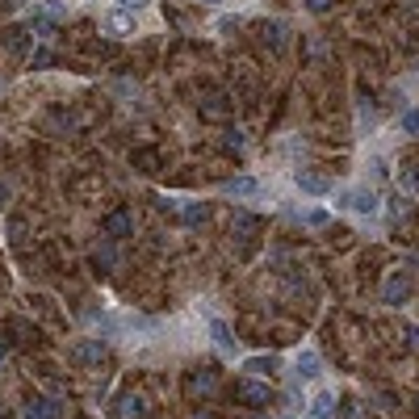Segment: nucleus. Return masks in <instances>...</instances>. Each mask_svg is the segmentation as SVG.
Segmentation results:
<instances>
[{"mask_svg":"<svg viewBox=\"0 0 419 419\" xmlns=\"http://www.w3.org/2000/svg\"><path fill=\"white\" fill-rule=\"evenodd\" d=\"M55 34H59V21L34 9V13H30V38H38V43H50Z\"/></svg>","mask_w":419,"mask_h":419,"instance_id":"7","label":"nucleus"},{"mask_svg":"<svg viewBox=\"0 0 419 419\" xmlns=\"http://www.w3.org/2000/svg\"><path fill=\"white\" fill-rule=\"evenodd\" d=\"M260 38H264V47L273 50V55H285V47H289V43H285V26H281V21H269Z\"/></svg>","mask_w":419,"mask_h":419,"instance_id":"11","label":"nucleus"},{"mask_svg":"<svg viewBox=\"0 0 419 419\" xmlns=\"http://www.w3.org/2000/svg\"><path fill=\"white\" fill-rule=\"evenodd\" d=\"M38 13H47V17H55V21H63V17H67V9H63L59 0H43V4H38Z\"/></svg>","mask_w":419,"mask_h":419,"instance_id":"22","label":"nucleus"},{"mask_svg":"<svg viewBox=\"0 0 419 419\" xmlns=\"http://www.w3.org/2000/svg\"><path fill=\"white\" fill-rule=\"evenodd\" d=\"M247 369L252 373H269V377H273V373H277V357H252Z\"/></svg>","mask_w":419,"mask_h":419,"instance_id":"19","label":"nucleus"},{"mask_svg":"<svg viewBox=\"0 0 419 419\" xmlns=\"http://www.w3.org/2000/svg\"><path fill=\"white\" fill-rule=\"evenodd\" d=\"M93 264H96V269H101V273H109V269L118 264V252H113V247H101V252H96V256H93Z\"/></svg>","mask_w":419,"mask_h":419,"instance_id":"20","label":"nucleus"},{"mask_svg":"<svg viewBox=\"0 0 419 419\" xmlns=\"http://www.w3.org/2000/svg\"><path fill=\"white\" fill-rule=\"evenodd\" d=\"M407 298H411V281L407 277H390L386 281V302H390V306H403Z\"/></svg>","mask_w":419,"mask_h":419,"instance_id":"10","label":"nucleus"},{"mask_svg":"<svg viewBox=\"0 0 419 419\" xmlns=\"http://www.w3.org/2000/svg\"><path fill=\"white\" fill-rule=\"evenodd\" d=\"M30 67H34V72H47V67H55V50H50V47L30 50Z\"/></svg>","mask_w":419,"mask_h":419,"instance_id":"15","label":"nucleus"},{"mask_svg":"<svg viewBox=\"0 0 419 419\" xmlns=\"http://www.w3.org/2000/svg\"><path fill=\"white\" fill-rule=\"evenodd\" d=\"M323 223H327L323 210H311V214H306V227H323Z\"/></svg>","mask_w":419,"mask_h":419,"instance_id":"25","label":"nucleus"},{"mask_svg":"<svg viewBox=\"0 0 419 419\" xmlns=\"http://www.w3.org/2000/svg\"><path fill=\"white\" fill-rule=\"evenodd\" d=\"M206 214H210V210H206L201 201H189L185 210H181V218H185L189 227H197V223H206Z\"/></svg>","mask_w":419,"mask_h":419,"instance_id":"17","label":"nucleus"},{"mask_svg":"<svg viewBox=\"0 0 419 419\" xmlns=\"http://www.w3.org/2000/svg\"><path fill=\"white\" fill-rule=\"evenodd\" d=\"M201 4H223V0H201Z\"/></svg>","mask_w":419,"mask_h":419,"instance_id":"30","label":"nucleus"},{"mask_svg":"<svg viewBox=\"0 0 419 419\" xmlns=\"http://www.w3.org/2000/svg\"><path fill=\"white\" fill-rule=\"evenodd\" d=\"M306 9H311V13H327V9H331V0H306Z\"/></svg>","mask_w":419,"mask_h":419,"instance_id":"26","label":"nucleus"},{"mask_svg":"<svg viewBox=\"0 0 419 419\" xmlns=\"http://www.w3.org/2000/svg\"><path fill=\"white\" fill-rule=\"evenodd\" d=\"M147 4H151V0H118V9H126V13H139Z\"/></svg>","mask_w":419,"mask_h":419,"instance_id":"24","label":"nucleus"},{"mask_svg":"<svg viewBox=\"0 0 419 419\" xmlns=\"http://www.w3.org/2000/svg\"><path fill=\"white\" fill-rule=\"evenodd\" d=\"M21 419H59V403L55 398H30Z\"/></svg>","mask_w":419,"mask_h":419,"instance_id":"8","label":"nucleus"},{"mask_svg":"<svg viewBox=\"0 0 419 419\" xmlns=\"http://www.w3.org/2000/svg\"><path fill=\"white\" fill-rule=\"evenodd\" d=\"M403 130H407V135H419V109H407V113H403Z\"/></svg>","mask_w":419,"mask_h":419,"instance_id":"23","label":"nucleus"},{"mask_svg":"<svg viewBox=\"0 0 419 419\" xmlns=\"http://www.w3.org/2000/svg\"><path fill=\"white\" fill-rule=\"evenodd\" d=\"M4 357H9V344H4V340H0V365H4Z\"/></svg>","mask_w":419,"mask_h":419,"instance_id":"27","label":"nucleus"},{"mask_svg":"<svg viewBox=\"0 0 419 419\" xmlns=\"http://www.w3.org/2000/svg\"><path fill=\"white\" fill-rule=\"evenodd\" d=\"M210 331H214V344H218L223 352H231V348H235V335L227 331V323H218V319H214V323H210Z\"/></svg>","mask_w":419,"mask_h":419,"instance_id":"16","label":"nucleus"},{"mask_svg":"<svg viewBox=\"0 0 419 419\" xmlns=\"http://www.w3.org/2000/svg\"><path fill=\"white\" fill-rule=\"evenodd\" d=\"M348 206H352L357 214H377V193H369V189H357V193H348Z\"/></svg>","mask_w":419,"mask_h":419,"instance_id":"12","label":"nucleus"},{"mask_svg":"<svg viewBox=\"0 0 419 419\" xmlns=\"http://www.w3.org/2000/svg\"><path fill=\"white\" fill-rule=\"evenodd\" d=\"M285 419H298V415H285Z\"/></svg>","mask_w":419,"mask_h":419,"instance_id":"31","label":"nucleus"},{"mask_svg":"<svg viewBox=\"0 0 419 419\" xmlns=\"http://www.w3.org/2000/svg\"><path fill=\"white\" fill-rule=\"evenodd\" d=\"M101 231L109 235L113 243H118V239H130V235H135V210H126V206L109 210V214L101 218Z\"/></svg>","mask_w":419,"mask_h":419,"instance_id":"1","label":"nucleus"},{"mask_svg":"<svg viewBox=\"0 0 419 419\" xmlns=\"http://www.w3.org/2000/svg\"><path fill=\"white\" fill-rule=\"evenodd\" d=\"M223 193H227V197H252V193H260V185H256L252 177H231V181L223 185Z\"/></svg>","mask_w":419,"mask_h":419,"instance_id":"13","label":"nucleus"},{"mask_svg":"<svg viewBox=\"0 0 419 419\" xmlns=\"http://www.w3.org/2000/svg\"><path fill=\"white\" fill-rule=\"evenodd\" d=\"M218 386V373L214 369H193L189 373V394H210Z\"/></svg>","mask_w":419,"mask_h":419,"instance_id":"9","label":"nucleus"},{"mask_svg":"<svg viewBox=\"0 0 419 419\" xmlns=\"http://www.w3.org/2000/svg\"><path fill=\"white\" fill-rule=\"evenodd\" d=\"M76 365H84V369H93V365H101L105 361V344L101 340H80V344H72V352H67Z\"/></svg>","mask_w":419,"mask_h":419,"instance_id":"3","label":"nucleus"},{"mask_svg":"<svg viewBox=\"0 0 419 419\" xmlns=\"http://www.w3.org/2000/svg\"><path fill=\"white\" fill-rule=\"evenodd\" d=\"M26 43H30V34H26V30H9V38H4V50L21 55V50H26Z\"/></svg>","mask_w":419,"mask_h":419,"instance_id":"18","label":"nucleus"},{"mask_svg":"<svg viewBox=\"0 0 419 419\" xmlns=\"http://www.w3.org/2000/svg\"><path fill=\"white\" fill-rule=\"evenodd\" d=\"M4 197H9V189H4V185H0V206H4Z\"/></svg>","mask_w":419,"mask_h":419,"instance_id":"29","label":"nucleus"},{"mask_svg":"<svg viewBox=\"0 0 419 419\" xmlns=\"http://www.w3.org/2000/svg\"><path fill=\"white\" fill-rule=\"evenodd\" d=\"M411 348H419V327L411 331Z\"/></svg>","mask_w":419,"mask_h":419,"instance_id":"28","label":"nucleus"},{"mask_svg":"<svg viewBox=\"0 0 419 419\" xmlns=\"http://www.w3.org/2000/svg\"><path fill=\"white\" fill-rule=\"evenodd\" d=\"M298 377H306V381H315V377H319V352H311V348H306V352L298 357Z\"/></svg>","mask_w":419,"mask_h":419,"instance_id":"14","label":"nucleus"},{"mask_svg":"<svg viewBox=\"0 0 419 419\" xmlns=\"http://www.w3.org/2000/svg\"><path fill=\"white\" fill-rule=\"evenodd\" d=\"M147 411H151V407H147V398H143V394H122V398H118V407H113V415H118V419H147Z\"/></svg>","mask_w":419,"mask_h":419,"instance_id":"6","label":"nucleus"},{"mask_svg":"<svg viewBox=\"0 0 419 419\" xmlns=\"http://www.w3.org/2000/svg\"><path fill=\"white\" fill-rule=\"evenodd\" d=\"M311 419H331V394H319L311 403Z\"/></svg>","mask_w":419,"mask_h":419,"instance_id":"21","label":"nucleus"},{"mask_svg":"<svg viewBox=\"0 0 419 419\" xmlns=\"http://www.w3.org/2000/svg\"><path fill=\"white\" fill-rule=\"evenodd\" d=\"M298 189L302 193H315V197H323V193H331V181H327L323 172H315V168H298Z\"/></svg>","mask_w":419,"mask_h":419,"instance_id":"5","label":"nucleus"},{"mask_svg":"<svg viewBox=\"0 0 419 419\" xmlns=\"http://www.w3.org/2000/svg\"><path fill=\"white\" fill-rule=\"evenodd\" d=\"M235 398H239V403H247V407H256V411H260V407H269V403H273V390H269V386H264V381H252V377H243V381H239V386H235Z\"/></svg>","mask_w":419,"mask_h":419,"instance_id":"2","label":"nucleus"},{"mask_svg":"<svg viewBox=\"0 0 419 419\" xmlns=\"http://www.w3.org/2000/svg\"><path fill=\"white\" fill-rule=\"evenodd\" d=\"M105 34H113V38H130V34H135V13H126V9H109V13H105Z\"/></svg>","mask_w":419,"mask_h":419,"instance_id":"4","label":"nucleus"}]
</instances>
